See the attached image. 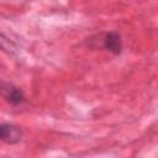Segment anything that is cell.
<instances>
[{
    "label": "cell",
    "mask_w": 158,
    "mask_h": 158,
    "mask_svg": "<svg viewBox=\"0 0 158 158\" xmlns=\"http://www.w3.org/2000/svg\"><path fill=\"white\" fill-rule=\"evenodd\" d=\"M0 96L12 105H17L23 100L22 91L19 88H16L14 84L5 81L1 78H0Z\"/></svg>",
    "instance_id": "cell-1"
},
{
    "label": "cell",
    "mask_w": 158,
    "mask_h": 158,
    "mask_svg": "<svg viewBox=\"0 0 158 158\" xmlns=\"http://www.w3.org/2000/svg\"><path fill=\"white\" fill-rule=\"evenodd\" d=\"M21 133L17 127L7 123H0V139L6 143H16L20 141Z\"/></svg>",
    "instance_id": "cell-2"
},
{
    "label": "cell",
    "mask_w": 158,
    "mask_h": 158,
    "mask_svg": "<svg viewBox=\"0 0 158 158\" xmlns=\"http://www.w3.org/2000/svg\"><path fill=\"white\" fill-rule=\"evenodd\" d=\"M102 46L115 53V54H118L121 52V38H120V35L116 33V32H109L105 35L104 40H102Z\"/></svg>",
    "instance_id": "cell-3"
},
{
    "label": "cell",
    "mask_w": 158,
    "mask_h": 158,
    "mask_svg": "<svg viewBox=\"0 0 158 158\" xmlns=\"http://www.w3.org/2000/svg\"><path fill=\"white\" fill-rule=\"evenodd\" d=\"M0 49L5 51L9 54H14L16 52V46L6 36H4L2 33H0Z\"/></svg>",
    "instance_id": "cell-4"
}]
</instances>
